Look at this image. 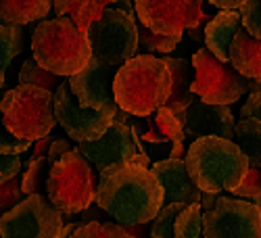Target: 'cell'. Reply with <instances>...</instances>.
<instances>
[{"mask_svg": "<svg viewBox=\"0 0 261 238\" xmlns=\"http://www.w3.org/2000/svg\"><path fill=\"white\" fill-rule=\"evenodd\" d=\"M238 115L241 117H259L261 115V92H259V88L251 90L247 102L243 104V109L238 111Z\"/></svg>", "mask_w": 261, "mask_h": 238, "instance_id": "cell-37", "label": "cell"}, {"mask_svg": "<svg viewBox=\"0 0 261 238\" xmlns=\"http://www.w3.org/2000/svg\"><path fill=\"white\" fill-rule=\"evenodd\" d=\"M21 169H23V159H21V155H3L0 153V184L11 180L17 174H21Z\"/></svg>", "mask_w": 261, "mask_h": 238, "instance_id": "cell-35", "label": "cell"}, {"mask_svg": "<svg viewBox=\"0 0 261 238\" xmlns=\"http://www.w3.org/2000/svg\"><path fill=\"white\" fill-rule=\"evenodd\" d=\"M5 125L17 138L38 140L53 132L57 125L53 92L32 84H19L0 100Z\"/></svg>", "mask_w": 261, "mask_h": 238, "instance_id": "cell-6", "label": "cell"}, {"mask_svg": "<svg viewBox=\"0 0 261 238\" xmlns=\"http://www.w3.org/2000/svg\"><path fill=\"white\" fill-rule=\"evenodd\" d=\"M0 23H3V19H0Z\"/></svg>", "mask_w": 261, "mask_h": 238, "instance_id": "cell-41", "label": "cell"}, {"mask_svg": "<svg viewBox=\"0 0 261 238\" xmlns=\"http://www.w3.org/2000/svg\"><path fill=\"white\" fill-rule=\"evenodd\" d=\"M50 163L46 159V155H38L32 157L25 165V169H21V190H23L25 197L30 194H42L46 197V176H48Z\"/></svg>", "mask_w": 261, "mask_h": 238, "instance_id": "cell-25", "label": "cell"}, {"mask_svg": "<svg viewBox=\"0 0 261 238\" xmlns=\"http://www.w3.org/2000/svg\"><path fill=\"white\" fill-rule=\"evenodd\" d=\"M109 7H113V9H119V11H123L125 15H129V17H136V13H134V3L132 0H113Z\"/></svg>", "mask_w": 261, "mask_h": 238, "instance_id": "cell-40", "label": "cell"}, {"mask_svg": "<svg viewBox=\"0 0 261 238\" xmlns=\"http://www.w3.org/2000/svg\"><path fill=\"white\" fill-rule=\"evenodd\" d=\"M241 13V25L253 36L261 38V23H259V0H247V3L238 9Z\"/></svg>", "mask_w": 261, "mask_h": 238, "instance_id": "cell-34", "label": "cell"}, {"mask_svg": "<svg viewBox=\"0 0 261 238\" xmlns=\"http://www.w3.org/2000/svg\"><path fill=\"white\" fill-rule=\"evenodd\" d=\"M53 102H55L57 123H61V127L69 134L73 142L96 140L113 123L111 111H96V109H88V107H82L75 100L67 80H63L57 86V90L53 92Z\"/></svg>", "mask_w": 261, "mask_h": 238, "instance_id": "cell-12", "label": "cell"}, {"mask_svg": "<svg viewBox=\"0 0 261 238\" xmlns=\"http://www.w3.org/2000/svg\"><path fill=\"white\" fill-rule=\"evenodd\" d=\"M94 203L123 226L148 224L163 207V188L140 163H123L98 171Z\"/></svg>", "mask_w": 261, "mask_h": 238, "instance_id": "cell-1", "label": "cell"}, {"mask_svg": "<svg viewBox=\"0 0 261 238\" xmlns=\"http://www.w3.org/2000/svg\"><path fill=\"white\" fill-rule=\"evenodd\" d=\"M61 228L63 213L42 194H30L0 215L3 238H57Z\"/></svg>", "mask_w": 261, "mask_h": 238, "instance_id": "cell-11", "label": "cell"}, {"mask_svg": "<svg viewBox=\"0 0 261 238\" xmlns=\"http://www.w3.org/2000/svg\"><path fill=\"white\" fill-rule=\"evenodd\" d=\"M21 52H23V25L0 23V88L5 86L7 69Z\"/></svg>", "mask_w": 261, "mask_h": 238, "instance_id": "cell-24", "label": "cell"}, {"mask_svg": "<svg viewBox=\"0 0 261 238\" xmlns=\"http://www.w3.org/2000/svg\"><path fill=\"white\" fill-rule=\"evenodd\" d=\"M203 238H261L259 205L232 197H215L201 218Z\"/></svg>", "mask_w": 261, "mask_h": 238, "instance_id": "cell-10", "label": "cell"}, {"mask_svg": "<svg viewBox=\"0 0 261 238\" xmlns=\"http://www.w3.org/2000/svg\"><path fill=\"white\" fill-rule=\"evenodd\" d=\"M53 9V0H0V19L9 25H28L44 19Z\"/></svg>", "mask_w": 261, "mask_h": 238, "instance_id": "cell-21", "label": "cell"}, {"mask_svg": "<svg viewBox=\"0 0 261 238\" xmlns=\"http://www.w3.org/2000/svg\"><path fill=\"white\" fill-rule=\"evenodd\" d=\"M238 28H241V13L236 9L220 11L205 23V30H203L205 48L213 57L228 63V48Z\"/></svg>", "mask_w": 261, "mask_h": 238, "instance_id": "cell-19", "label": "cell"}, {"mask_svg": "<svg viewBox=\"0 0 261 238\" xmlns=\"http://www.w3.org/2000/svg\"><path fill=\"white\" fill-rule=\"evenodd\" d=\"M228 63L247 80L261 77V40L253 38L243 25L236 30L230 48Z\"/></svg>", "mask_w": 261, "mask_h": 238, "instance_id": "cell-18", "label": "cell"}, {"mask_svg": "<svg viewBox=\"0 0 261 238\" xmlns=\"http://www.w3.org/2000/svg\"><path fill=\"white\" fill-rule=\"evenodd\" d=\"M186 203H167L163 205L157 215L150 222V238H173V218L178 215V211L184 207Z\"/></svg>", "mask_w": 261, "mask_h": 238, "instance_id": "cell-30", "label": "cell"}, {"mask_svg": "<svg viewBox=\"0 0 261 238\" xmlns=\"http://www.w3.org/2000/svg\"><path fill=\"white\" fill-rule=\"evenodd\" d=\"M163 188V205L167 203H199L201 192L188 176L184 159L165 157L148 167Z\"/></svg>", "mask_w": 261, "mask_h": 238, "instance_id": "cell-17", "label": "cell"}, {"mask_svg": "<svg viewBox=\"0 0 261 238\" xmlns=\"http://www.w3.org/2000/svg\"><path fill=\"white\" fill-rule=\"evenodd\" d=\"M32 52L42 69L61 77L77 73L92 57L84 32L75 28L69 17L40 21L32 34Z\"/></svg>", "mask_w": 261, "mask_h": 238, "instance_id": "cell-4", "label": "cell"}, {"mask_svg": "<svg viewBox=\"0 0 261 238\" xmlns=\"http://www.w3.org/2000/svg\"><path fill=\"white\" fill-rule=\"evenodd\" d=\"M203 209L199 203L184 205L173 218V238H201Z\"/></svg>", "mask_w": 261, "mask_h": 238, "instance_id": "cell-26", "label": "cell"}, {"mask_svg": "<svg viewBox=\"0 0 261 238\" xmlns=\"http://www.w3.org/2000/svg\"><path fill=\"white\" fill-rule=\"evenodd\" d=\"M184 165L197 188L211 194L230 192L249 169V161L238 144L220 136L194 138L186 150Z\"/></svg>", "mask_w": 261, "mask_h": 238, "instance_id": "cell-3", "label": "cell"}, {"mask_svg": "<svg viewBox=\"0 0 261 238\" xmlns=\"http://www.w3.org/2000/svg\"><path fill=\"white\" fill-rule=\"evenodd\" d=\"M234 142L245 153L249 167L261 165V119L259 117H241L234 123Z\"/></svg>", "mask_w": 261, "mask_h": 238, "instance_id": "cell-23", "label": "cell"}, {"mask_svg": "<svg viewBox=\"0 0 261 238\" xmlns=\"http://www.w3.org/2000/svg\"><path fill=\"white\" fill-rule=\"evenodd\" d=\"M32 146L30 140L17 138L11 129L3 121V113H0V153L3 155H21Z\"/></svg>", "mask_w": 261, "mask_h": 238, "instance_id": "cell-33", "label": "cell"}, {"mask_svg": "<svg viewBox=\"0 0 261 238\" xmlns=\"http://www.w3.org/2000/svg\"><path fill=\"white\" fill-rule=\"evenodd\" d=\"M84 36L88 40L90 55L107 65L119 67L138 52L136 17H129L113 7L102 9V13L86 28Z\"/></svg>", "mask_w": 261, "mask_h": 238, "instance_id": "cell-7", "label": "cell"}, {"mask_svg": "<svg viewBox=\"0 0 261 238\" xmlns=\"http://www.w3.org/2000/svg\"><path fill=\"white\" fill-rule=\"evenodd\" d=\"M96 186L98 174L73 146L50 165L46 176V199L65 215L84 213L94 203Z\"/></svg>", "mask_w": 261, "mask_h": 238, "instance_id": "cell-5", "label": "cell"}, {"mask_svg": "<svg viewBox=\"0 0 261 238\" xmlns=\"http://www.w3.org/2000/svg\"><path fill=\"white\" fill-rule=\"evenodd\" d=\"M75 148L96 171L123 163H140L150 167V157L144 153V144H140L138 132L121 121H113L96 140L77 142Z\"/></svg>", "mask_w": 261, "mask_h": 238, "instance_id": "cell-9", "label": "cell"}, {"mask_svg": "<svg viewBox=\"0 0 261 238\" xmlns=\"http://www.w3.org/2000/svg\"><path fill=\"white\" fill-rule=\"evenodd\" d=\"M171 88V75L163 59L134 55L121 63L113 77V98L121 111L146 117L163 107Z\"/></svg>", "mask_w": 261, "mask_h": 238, "instance_id": "cell-2", "label": "cell"}, {"mask_svg": "<svg viewBox=\"0 0 261 238\" xmlns=\"http://www.w3.org/2000/svg\"><path fill=\"white\" fill-rule=\"evenodd\" d=\"M230 192L236 194V197L251 199V203L259 205V197H261V174H259V167H249L247 174L243 176V180L238 182V186H234Z\"/></svg>", "mask_w": 261, "mask_h": 238, "instance_id": "cell-31", "label": "cell"}, {"mask_svg": "<svg viewBox=\"0 0 261 238\" xmlns=\"http://www.w3.org/2000/svg\"><path fill=\"white\" fill-rule=\"evenodd\" d=\"M117 67L115 65H107L94 57L86 63V67L77 73L69 75V88L75 96V100L82 107L96 111H111L115 113L119 107L113 98V77Z\"/></svg>", "mask_w": 261, "mask_h": 238, "instance_id": "cell-14", "label": "cell"}, {"mask_svg": "<svg viewBox=\"0 0 261 238\" xmlns=\"http://www.w3.org/2000/svg\"><path fill=\"white\" fill-rule=\"evenodd\" d=\"M50 134H46V136H42V138H38V140H34L32 144H34V153H32V157H38V155H46V148H48V144H50Z\"/></svg>", "mask_w": 261, "mask_h": 238, "instance_id": "cell-39", "label": "cell"}, {"mask_svg": "<svg viewBox=\"0 0 261 238\" xmlns=\"http://www.w3.org/2000/svg\"><path fill=\"white\" fill-rule=\"evenodd\" d=\"M182 121L184 134L199 136H220L226 140H234V113L230 104H209L194 96L184 111L178 113Z\"/></svg>", "mask_w": 261, "mask_h": 238, "instance_id": "cell-16", "label": "cell"}, {"mask_svg": "<svg viewBox=\"0 0 261 238\" xmlns=\"http://www.w3.org/2000/svg\"><path fill=\"white\" fill-rule=\"evenodd\" d=\"M142 142L150 148L148 157H173V159H184V127L176 113H171L165 107H159L157 111L144 117V132L138 134Z\"/></svg>", "mask_w": 261, "mask_h": 238, "instance_id": "cell-15", "label": "cell"}, {"mask_svg": "<svg viewBox=\"0 0 261 238\" xmlns=\"http://www.w3.org/2000/svg\"><path fill=\"white\" fill-rule=\"evenodd\" d=\"M163 63L167 65L169 75H171V88L169 94L163 102L165 109H169L171 113H180L190 104V100L194 98V94L190 92V84L194 77V69L190 61L184 59H173V57H163Z\"/></svg>", "mask_w": 261, "mask_h": 238, "instance_id": "cell-20", "label": "cell"}, {"mask_svg": "<svg viewBox=\"0 0 261 238\" xmlns=\"http://www.w3.org/2000/svg\"><path fill=\"white\" fill-rule=\"evenodd\" d=\"M138 21L157 34H184L203 17V0H134Z\"/></svg>", "mask_w": 261, "mask_h": 238, "instance_id": "cell-13", "label": "cell"}, {"mask_svg": "<svg viewBox=\"0 0 261 238\" xmlns=\"http://www.w3.org/2000/svg\"><path fill=\"white\" fill-rule=\"evenodd\" d=\"M194 77L190 92L209 104H234L247 94V77H243L230 63L213 57L205 46L192 55Z\"/></svg>", "mask_w": 261, "mask_h": 238, "instance_id": "cell-8", "label": "cell"}, {"mask_svg": "<svg viewBox=\"0 0 261 238\" xmlns=\"http://www.w3.org/2000/svg\"><path fill=\"white\" fill-rule=\"evenodd\" d=\"M21 199H25V194L21 190V174H17L11 180L0 184V215L15 207Z\"/></svg>", "mask_w": 261, "mask_h": 238, "instance_id": "cell-32", "label": "cell"}, {"mask_svg": "<svg viewBox=\"0 0 261 238\" xmlns=\"http://www.w3.org/2000/svg\"><path fill=\"white\" fill-rule=\"evenodd\" d=\"M113 0H53L57 17H69L80 32H86L92 21Z\"/></svg>", "mask_w": 261, "mask_h": 238, "instance_id": "cell-22", "label": "cell"}, {"mask_svg": "<svg viewBox=\"0 0 261 238\" xmlns=\"http://www.w3.org/2000/svg\"><path fill=\"white\" fill-rule=\"evenodd\" d=\"M61 82H63L61 75L42 69L34 59L23 61V65H21V69H19V84H32V86H38V88L48 90V92H55Z\"/></svg>", "mask_w": 261, "mask_h": 238, "instance_id": "cell-29", "label": "cell"}, {"mask_svg": "<svg viewBox=\"0 0 261 238\" xmlns=\"http://www.w3.org/2000/svg\"><path fill=\"white\" fill-rule=\"evenodd\" d=\"M69 238H134L123 224L115 222H80Z\"/></svg>", "mask_w": 261, "mask_h": 238, "instance_id": "cell-28", "label": "cell"}, {"mask_svg": "<svg viewBox=\"0 0 261 238\" xmlns=\"http://www.w3.org/2000/svg\"><path fill=\"white\" fill-rule=\"evenodd\" d=\"M73 148V144H71V138L67 140V138H57V140H50V144H48V148H46V159H48V163L53 165L55 161H59L67 150H71Z\"/></svg>", "mask_w": 261, "mask_h": 238, "instance_id": "cell-36", "label": "cell"}, {"mask_svg": "<svg viewBox=\"0 0 261 238\" xmlns=\"http://www.w3.org/2000/svg\"><path fill=\"white\" fill-rule=\"evenodd\" d=\"M138 30V48L146 52H171L176 50L184 34H157L144 28L142 23H136Z\"/></svg>", "mask_w": 261, "mask_h": 238, "instance_id": "cell-27", "label": "cell"}, {"mask_svg": "<svg viewBox=\"0 0 261 238\" xmlns=\"http://www.w3.org/2000/svg\"><path fill=\"white\" fill-rule=\"evenodd\" d=\"M209 3L215 7V9H220V11H228V9H241L247 0H209Z\"/></svg>", "mask_w": 261, "mask_h": 238, "instance_id": "cell-38", "label": "cell"}]
</instances>
